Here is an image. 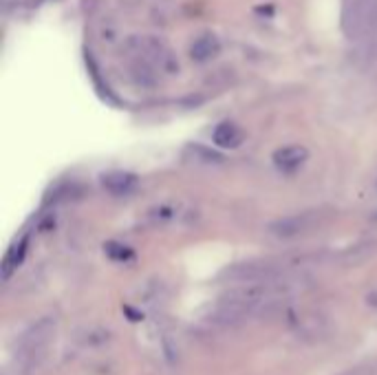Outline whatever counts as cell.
<instances>
[{"mask_svg": "<svg viewBox=\"0 0 377 375\" xmlns=\"http://www.w3.org/2000/svg\"><path fill=\"white\" fill-rule=\"evenodd\" d=\"M342 31L351 42L371 44L377 40V0H344Z\"/></svg>", "mask_w": 377, "mask_h": 375, "instance_id": "cell-1", "label": "cell"}, {"mask_svg": "<svg viewBox=\"0 0 377 375\" xmlns=\"http://www.w3.org/2000/svg\"><path fill=\"white\" fill-rule=\"evenodd\" d=\"M55 333V322L53 320H40L29 329L18 344V358L23 360L25 367H38L40 360L44 358L49 342H51Z\"/></svg>", "mask_w": 377, "mask_h": 375, "instance_id": "cell-2", "label": "cell"}, {"mask_svg": "<svg viewBox=\"0 0 377 375\" xmlns=\"http://www.w3.org/2000/svg\"><path fill=\"white\" fill-rule=\"evenodd\" d=\"M313 225V216L309 212L304 214H291L285 219H278L270 225V232L278 239H294V236L304 234Z\"/></svg>", "mask_w": 377, "mask_h": 375, "instance_id": "cell-3", "label": "cell"}, {"mask_svg": "<svg viewBox=\"0 0 377 375\" xmlns=\"http://www.w3.org/2000/svg\"><path fill=\"white\" fill-rule=\"evenodd\" d=\"M307 157H309V151H307V148L300 146V144H294V146L278 148L272 159H274V166L278 168V170L294 172V170H298V168L307 161Z\"/></svg>", "mask_w": 377, "mask_h": 375, "instance_id": "cell-4", "label": "cell"}, {"mask_svg": "<svg viewBox=\"0 0 377 375\" xmlns=\"http://www.w3.org/2000/svg\"><path fill=\"white\" fill-rule=\"evenodd\" d=\"M102 185L106 188V192H111L113 196H126L137 188V177L133 172L115 170L102 177Z\"/></svg>", "mask_w": 377, "mask_h": 375, "instance_id": "cell-5", "label": "cell"}, {"mask_svg": "<svg viewBox=\"0 0 377 375\" xmlns=\"http://www.w3.org/2000/svg\"><path fill=\"white\" fill-rule=\"evenodd\" d=\"M243 131L238 128L236 124L232 122H223V124H218L214 128V133H212V142L218 146V148H230V151H234V148H238L243 144Z\"/></svg>", "mask_w": 377, "mask_h": 375, "instance_id": "cell-6", "label": "cell"}, {"mask_svg": "<svg viewBox=\"0 0 377 375\" xmlns=\"http://www.w3.org/2000/svg\"><path fill=\"white\" fill-rule=\"evenodd\" d=\"M218 51H221V42H218V38L212 36V34L196 38L194 44L190 47V55H192L194 62H207V60H212V57L218 55Z\"/></svg>", "mask_w": 377, "mask_h": 375, "instance_id": "cell-7", "label": "cell"}, {"mask_svg": "<svg viewBox=\"0 0 377 375\" xmlns=\"http://www.w3.org/2000/svg\"><path fill=\"white\" fill-rule=\"evenodd\" d=\"M25 252H27V239H23L18 245H14L12 252L7 254V259H5V279H9V274H12V270L18 268V265L23 263Z\"/></svg>", "mask_w": 377, "mask_h": 375, "instance_id": "cell-8", "label": "cell"}, {"mask_svg": "<svg viewBox=\"0 0 377 375\" xmlns=\"http://www.w3.org/2000/svg\"><path fill=\"white\" fill-rule=\"evenodd\" d=\"M190 153H194V161H203V164H221L223 157L214 153V151H207L203 146H190L187 148Z\"/></svg>", "mask_w": 377, "mask_h": 375, "instance_id": "cell-9", "label": "cell"}, {"mask_svg": "<svg viewBox=\"0 0 377 375\" xmlns=\"http://www.w3.org/2000/svg\"><path fill=\"white\" fill-rule=\"evenodd\" d=\"M104 250H106V254L111 256V259H115V261H128V259H133V250L126 248V245L108 243Z\"/></svg>", "mask_w": 377, "mask_h": 375, "instance_id": "cell-10", "label": "cell"}, {"mask_svg": "<svg viewBox=\"0 0 377 375\" xmlns=\"http://www.w3.org/2000/svg\"><path fill=\"white\" fill-rule=\"evenodd\" d=\"M371 219H373V221H375V223H377V210H375V212H373V216H371Z\"/></svg>", "mask_w": 377, "mask_h": 375, "instance_id": "cell-11", "label": "cell"}, {"mask_svg": "<svg viewBox=\"0 0 377 375\" xmlns=\"http://www.w3.org/2000/svg\"><path fill=\"white\" fill-rule=\"evenodd\" d=\"M351 375H353V373H351Z\"/></svg>", "mask_w": 377, "mask_h": 375, "instance_id": "cell-12", "label": "cell"}]
</instances>
